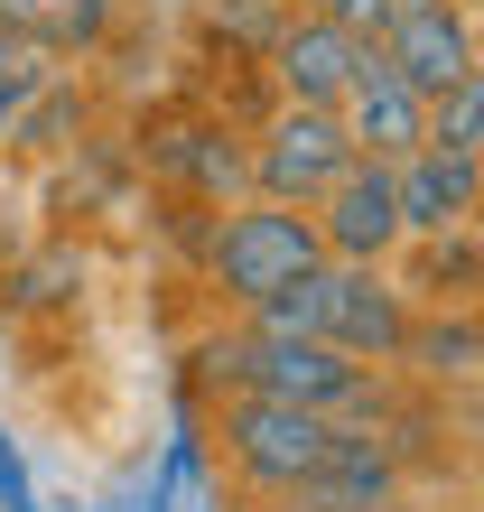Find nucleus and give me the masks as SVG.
<instances>
[{
	"label": "nucleus",
	"instance_id": "5",
	"mask_svg": "<svg viewBox=\"0 0 484 512\" xmlns=\"http://www.w3.org/2000/svg\"><path fill=\"white\" fill-rule=\"evenodd\" d=\"M373 56L410 84L419 103H438L447 84L484 75V38H475V0H438V10H391V28L373 38Z\"/></svg>",
	"mask_w": 484,
	"mask_h": 512
},
{
	"label": "nucleus",
	"instance_id": "22",
	"mask_svg": "<svg viewBox=\"0 0 484 512\" xmlns=\"http://www.w3.org/2000/svg\"><path fill=\"white\" fill-rule=\"evenodd\" d=\"M382 512H419V503H382Z\"/></svg>",
	"mask_w": 484,
	"mask_h": 512
},
{
	"label": "nucleus",
	"instance_id": "14",
	"mask_svg": "<svg viewBox=\"0 0 484 512\" xmlns=\"http://www.w3.org/2000/svg\"><path fill=\"white\" fill-rule=\"evenodd\" d=\"M429 261H419V280H401V289H429V308H466L475 298V224L466 233H438V243H419Z\"/></svg>",
	"mask_w": 484,
	"mask_h": 512
},
{
	"label": "nucleus",
	"instance_id": "13",
	"mask_svg": "<svg viewBox=\"0 0 484 512\" xmlns=\"http://www.w3.org/2000/svg\"><path fill=\"white\" fill-rule=\"evenodd\" d=\"M159 168H168V177H187L196 196H242V140L215 131V122L168 131V140H159Z\"/></svg>",
	"mask_w": 484,
	"mask_h": 512
},
{
	"label": "nucleus",
	"instance_id": "7",
	"mask_svg": "<svg viewBox=\"0 0 484 512\" xmlns=\"http://www.w3.org/2000/svg\"><path fill=\"white\" fill-rule=\"evenodd\" d=\"M261 66H270V94H280V103L336 112L345 84H354V66H363V38H345V28H326V19H308V10H289L280 38L261 47Z\"/></svg>",
	"mask_w": 484,
	"mask_h": 512
},
{
	"label": "nucleus",
	"instance_id": "21",
	"mask_svg": "<svg viewBox=\"0 0 484 512\" xmlns=\"http://www.w3.org/2000/svg\"><path fill=\"white\" fill-rule=\"evenodd\" d=\"M391 10H438V0H391Z\"/></svg>",
	"mask_w": 484,
	"mask_h": 512
},
{
	"label": "nucleus",
	"instance_id": "16",
	"mask_svg": "<svg viewBox=\"0 0 484 512\" xmlns=\"http://www.w3.org/2000/svg\"><path fill=\"white\" fill-rule=\"evenodd\" d=\"M317 308H326V261L308 270V280L270 289L261 308H242V326H261V336H317Z\"/></svg>",
	"mask_w": 484,
	"mask_h": 512
},
{
	"label": "nucleus",
	"instance_id": "12",
	"mask_svg": "<svg viewBox=\"0 0 484 512\" xmlns=\"http://www.w3.org/2000/svg\"><path fill=\"white\" fill-rule=\"evenodd\" d=\"M0 28H19L38 56H94L121 28V0H0Z\"/></svg>",
	"mask_w": 484,
	"mask_h": 512
},
{
	"label": "nucleus",
	"instance_id": "11",
	"mask_svg": "<svg viewBox=\"0 0 484 512\" xmlns=\"http://www.w3.org/2000/svg\"><path fill=\"white\" fill-rule=\"evenodd\" d=\"M475 354H484L475 308H419L410 336H401V373H410L419 391H466V382H475Z\"/></svg>",
	"mask_w": 484,
	"mask_h": 512
},
{
	"label": "nucleus",
	"instance_id": "9",
	"mask_svg": "<svg viewBox=\"0 0 484 512\" xmlns=\"http://www.w3.org/2000/svg\"><path fill=\"white\" fill-rule=\"evenodd\" d=\"M336 122H345V140H354V159H382V168L410 159V149H429V103H419L373 47H363V66H354L345 103H336Z\"/></svg>",
	"mask_w": 484,
	"mask_h": 512
},
{
	"label": "nucleus",
	"instance_id": "1",
	"mask_svg": "<svg viewBox=\"0 0 484 512\" xmlns=\"http://www.w3.org/2000/svg\"><path fill=\"white\" fill-rule=\"evenodd\" d=\"M205 429H215L224 485H233L242 503H289V494L326 466V447H336V419H326V410L261 401V391H224V401L205 410Z\"/></svg>",
	"mask_w": 484,
	"mask_h": 512
},
{
	"label": "nucleus",
	"instance_id": "6",
	"mask_svg": "<svg viewBox=\"0 0 484 512\" xmlns=\"http://www.w3.org/2000/svg\"><path fill=\"white\" fill-rule=\"evenodd\" d=\"M308 224H317V252H326V261H354V270H391V261L410 252L401 205H391V168H382V159H354L336 187L308 205Z\"/></svg>",
	"mask_w": 484,
	"mask_h": 512
},
{
	"label": "nucleus",
	"instance_id": "2",
	"mask_svg": "<svg viewBox=\"0 0 484 512\" xmlns=\"http://www.w3.org/2000/svg\"><path fill=\"white\" fill-rule=\"evenodd\" d=\"M326 252H317V224L298 215V205H270V196H233L215 233H205V289L224 298V308H261L270 289L308 280Z\"/></svg>",
	"mask_w": 484,
	"mask_h": 512
},
{
	"label": "nucleus",
	"instance_id": "3",
	"mask_svg": "<svg viewBox=\"0 0 484 512\" xmlns=\"http://www.w3.org/2000/svg\"><path fill=\"white\" fill-rule=\"evenodd\" d=\"M354 168V140L336 112H308V103H270V122L252 131V149H242V187L270 196V205H308L336 187V177Z\"/></svg>",
	"mask_w": 484,
	"mask_h": 512
},
{
	"label": "nucleus",
	"instance_id": "19",
	"mask_svg": "<svg viewBox=\"0 0 484 512\" xmlns=\"http://www.w3.org/2000/svg\"><path fill=\"white\" fill-rule=\"evenodd\" d=\"M0 512H38V485H28V457L10 429H0Z\"/></svg>",
	"mask_w": 484,
	"mask_h": 512
},
{
	"label": "nucleus",
	"instance_id": "20",
	"mask_svg": "<svg viewBox=\"0 0 484 512\" xmlns=\"http://www.w3.org/2000/svg\"><path fill=\"white\" fill-rule=\"evenodd\" d=\"M242 512H308V503H242Z\"/></svg>",
	"mask_w": 484,
	"mask_h": 512
},
{
	"label": "nucleus",
	"instance_id": "15",
	"mask_svg": "<svg viewBox=\"0 0 484 512\" xmlns=\"http://www.w3.org/2000/svg\"><path fill=\"white\" fill-rule=\"evenodd\" d=\"M429 149H457V159H484V75L447 84L429 103Z\"/></svg>",
	"mask_w": 484,
	"mask_h": 512
},
{
	"label": "nucleus",
	"instance_id": "10",
	"mask_svg": "<svg viewBox=\"0 0 484 512\" xmlns=\"http://www.w3.org/2000/svg\"><path fill=\"white\" fill-rule=\"evenodd\" d=\"M289 503H308V512H382V503H410V466L391 457V438H373V429H336L326 466H317Z\"/></svg>",
	"mask_w": 484,
	"mask_h": 512
},
{
	"label": "nucleus",
	"instance_id": "4",
	"mask_svg": "<svg viewBox=\"0 0 484 512\" xmlns=\"http://www.w3.org/2000/svg\"><path fill=\"white\" fill-rule=\"evenodd\" d=\"M419 298L401 289V270H354V261H326V308H317V345H336L345 364H401V336H410Z\"/></svg>",
	"mask_w": 484,
	"mask_h": 512
},
{
	"label": "nucleus",
	"instance_id": "17",
	"mask_svg": "<svg viewBox=\"0 0 484 512\" xmlns=\"http://www.w3.org/2000/svg\"><path fill=\"white\" fill-rule=\"evenodd\" d=\"M280 19H289V0H215V38L252 47V56L280 38Z\"/></svg>",
	"mask_w": 484,
	"mask_h": 512
},
{
	"label": "nucleus",
	"instance_id": "18",
	"mask_svg": "<svg viewBox=\"0 0 484 512\" xmlns=\"http://www.w3.org/2000/svg\"><path fill=\"white\" fill-rule=\"evenodd\" d=\"M289 10H308V19H326V28H345V38H363V47L391 28V0H289Z\"/></svg>",
	"mask_w": 484,
	"mask_h": 512
},
{
	"label": "nucleus",
	"instance_id": "8",
	"mask_svg": "<svg viewBox=\"0 0 484 512\" xmlns=\"http://www.w3.org/2000/svg\"><path fill=\"white\" fill-rule=\"evenodd\" d=\"M391 205H401L410 243H438V233H466L484 215V159H457V149H410L391 159Z\"/></svg>",
	"mask_w": 484,
	"mask_h": 512
}]
</instances>
